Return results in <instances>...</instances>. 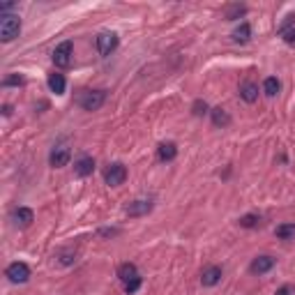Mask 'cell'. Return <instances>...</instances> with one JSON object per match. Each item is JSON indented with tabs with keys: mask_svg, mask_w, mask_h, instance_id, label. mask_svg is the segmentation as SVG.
<instances>
[{
	"mask_svg": "<svg viewBox=\"0 0 295 295\" xmlns=\"http://www.w3.org/2000/svg\"><path fill=\"white\" fill-rule=\"evenodd\" d=\"M19 33H21V19L17 14H3V21H0V40L12 42L19 37Z\"/></svg>",
	"mask_w": 295,
	"mask_h": 295,
	"instance_id": "1",
	"label": "cell"
},
{
	"mask_svg": "<svg viewBox=\"0 0 295 295\" xmlns=\"http://www.w3.org/2000/svg\"><path fill=\"white\" fill-rule=\"evenodd\" d=\"M76 102H79V106L83 108V111H99L102 104L106 102V92L104 90H83Z\"/></svg>",
	"mask_w": 295,
	"mask_h": 295,
	"instance_id": "2",
	"label": "cell"
},
{
	"mask_svg": "<svg viewBox=\"0 0 295 295\" xmlns=\"http://www.w3.org/2000/svg\"><path fill=\"white\" fill-rule=\"evenodd\" d=\"M5 274L12 284H26V281L30 279V267L26 265V263L17 261V263H10V265H7Z\"/></svg>",
	"mask_w": 295,
	"mask_h": 295,
	"instance_id": "3",
	"label": "cell"
},
{
	"mask_svg": "<svg viewBox=\"0 0 295 295\" xmlns=\"http://www.w3.org/2000/svg\"><path fill=\"white\" fill-rule=\"evenodd\" d=\"M104 180H106L108 187H120V185L127 180V169H125V164H120V162L111 164V166L106 169V173H104Z\"/></svg>",
	"mask_w": 295,
	"mask_h": 295,
	"instance_id": "4",
	"label": "cell"
},
{
	"mask_svg": "<svg viewBox=\"0 0 295 295\" xmlns=\"http://www.w3.org/2000/svg\"><path fill=\"white\" fill-rule=\"evenodd\" d=\"M115 49H118V35L115 33L97 35V51H99V56H111Z\"/></svg>",
	"mask_w": 295,
	"mask_h": 295,
	"instance_id": "5",
	"label": "cell"
},
{
	"mask_svg": "<svg viewBox=\"0 0 295 295\" xmlns=\"http://www.w3.org/2000/svg\"><path fill=\"white\" fill-rule=\"evenodd\" d=\"M72 51H74V46L72 42H63V44H58L56 46V51H53V63H56V67H69L72 65Z\"/></svg>",
	"mask_w": 295,
	"mask_h": 295,
	"instance_id": "6",
	"label": "cell"
},
{
	"mask_svg": "<svg viewBox=\"0 0 295 295\" xmlns=\"http://www.w3.org/2000/svg\"><path fill=\"white\" fill-rule=\"evenodd\" d=\"M69 157H72V150H69L67 145H58L51 150V157H49V162H51L53 169H63V166H67Z\"/></svg>",
	"mask_w": 295,
	"mask_h": 295,
	"instance_id": "7",
	"label": "cell"
},
{
	"mask_svg": "<svg viewBox=\"0 0 295 295\" xmlns=\"http://www.w3.org/2000/svg\"><path fill=\"white\" fill-rule=\"evenodd\" d=\"M272 267H274V258L265 254V256H258V258H254V261H251V265H249V270L254 274H265V272H270Z\"/></svg>",
	"mask_w": 295,
	"mask_h": 295,
	"instance_id": "8",
	"label": "cell"
},
{
	"mask_svg": "<svg viewBox=\"0 0 295 295\" xmlns=\"http://www.w3.org/2000/svg\"><path fill=\"white\" fill-rule=\"evenodd\" d=\"M35 215L30 208H17V210L12 212V221H14V226H21V228H28L33 224Z\"/></svg>",
	"mask_w": 295,
	"mask_h": 295,
	"instance_id": "9",
	"label": "cell"
},
{
	"mask_svg": "<svg viewBox=\"0 0 295 295\" xmlns=\"http://www.w3.org/2000/svg\"><path fill=\"white\" fill-rule=\"evenodd\" d=\"M153 210V201H145V199H138V201H134V203H129L127 205V215L129 217H143V215H147V212Z\"/></svg>",
	"mask_w": 295,
	"mask_h": 295,
	"instance_id": "10",
	"label": "cell"
},
{
	"mask_svg": "<svg viewBox=\"0 0 295 295\" xmlns=\"http://www.w3.org/2000/svg\"><path fill=\"white\" fill-rule=\"evenodd\" d=\"M92 171H95V159L92 157H81L76 164H74V173L79 178H88V176H92Z\"/></svg>",
	"mask_w": 295,
	"mask_h": 295,
	"instance_id": "11",
	"label": "cell"
},
{
	"mask_svg": "<svg viewBox=\"0 0 295 295\" xmlns=\"http://www.w3.org/2000/svg\"><path fill=\"white\" fill-rule=\"evenodd\" d=\"M219 279H221V267L219 265H210L201 272V284L203 286H217L219 284Z\"/></svg>",
	"mask_w": 295,
	"mask_h": 295,
	"instance_id": "12",
	"label": "cell"
},
{
	"mask_svg": "<svg viewBox=\"0 0 295 295\" xmlns=\"http://www.w3.org/2000/svg\"><path fill=\"white\" fill-rule=\"evenodd\" d=\"M176 155H178V145H176V143H171V141L159 143V147H157L159 162H171V159H176Z\"/></svg>",
	"mask_w": 295,
	"mask_h": 295,
	"instance_id": "13",
	"label": "cell"
},
{
	"mask_svg": "<svg viewBox=\"0 0 295 295\" xmlns=\"http://www.w3.org/2000/svg\"><path fill=\"white\" fill-rule=\"evenodd\" d=\"M240 97H242L247 104H254L256 99H258V85H256L254 81L242 83V88H240Z\"/></svg>",
	"mask_w": 295,
	"mask_h": 295,
	"instance_id": "14",
	"label": "cell"
},
{
	"mask_svg": "<svg viewBox=\"0 0 295 295\" xmlns=\"http://www.w3.org/2000/svg\"><path fill=\"white\" fill-rule=\"evenodd\" d=\"M251 37V26L249 23H240L238 28L233 30V42L235 44H247Z\"/></svg>",
	"mask_w": 295,
	"mask_h": 295,
	"instance_id": "15",
	"label": "cell"
},
{
	"mask_svg": "<svg viewBox=\"0 0 295 295\" xmlns=\"http://www.w3.org/2000/svg\"><path fill=\"white\" fill-rule=\"evenodd\" d=\"M210 115H212V125L215 127H228L231 125V115H228V111H224L221 106L212 108Z\"/></svg>",
	"mask_w": 295,
	"mask_h": 295,
	"instance_id": "16",
	"label": "cell"
},
{
	"mask_svg": "<svg viewBox=\"0 0 295 295\" xmlns=\"http://www.w3.org/2000/svg\"><path fill=\"white\" fill-rule=\"evenodd\" d=\"M49 88H51V92H56V95H63L65 88H67V81H65L63 74H51V76H49Z\"/></svg>",
	"mask_w": 295,
	"mask_h": 295,
	"instance_id": "17",
	"label": "cell"
},
{
	"mask_svg": "<svg viewBox=\"0 0 295 295\" xmlns=\"http://www.w3.org/2000/svg\"><path fill=\"white\" fill-rule=\"evenodd\" d=\"M118 277L122 279V281H131V279H136L138 277V272H136V265L134 263H122V265L118 267Z\"/></svg>",
	"mask_w": 295,
	"mask_h": 295,
	"instance_id": "18",
	"label": "cell"
},
{
	"mask_svg": "<svg viewBox=\"0 0 295 295\" xmlns=\"http://www.w3.org/2000/svg\"><path fill=\"white\" fill-rule=\"evenodd\" d=\"M279 90H281V83H279L277 76H267L265 83H263V92H265L267 97H274Z\"/></svg>",
	"mask_w": 295,
	"mask_h": 295,
	"instance_id": "19",
	"label": "cell"
},
{
	"mask_svg": "<svg viewBox=\"0 0 295 295\" xmlns=\"http://www.w3.org/2000/svg\"><path fill=\"white\" fill-rule=\"evenodd\" d=\"M274 235H277L279 240H293L295 238V224H281V226H277Z\"/></svg>",
	"mask_w": 295,
	"mask_h": 295,
	"instance_id": "20",
	"label": "cell"
},
{
	"mask_svg": "<svg viewBox=\"0 0 295 295\" xmlns=\"http://www.w3.org/2000/svg\"><path fill=\"white\" fill-rule=\"evenodd\" d=\"M244 12H247V7H244V5H233L231 10L226 12V19H228V21H235V19L242 17Z\"/></svg>",
	"mask_w": 295,
	"mask_h": 295,
	"instance_id": "21",
	"label": "cell"
},
{
	"mask_svg": "<svg viewBox=\"0 0 295 295\" xmlns=\"http://www.w3.org/2000/svg\"><path fill=\"white\" fill-rule=\"evenodd\" d=\"M256 224H258V215H244L240 219V226H244V228H254Z\"/></svg>",
	"mask_w": 295,
	"mask_h": 295,
	"instance_id": "22",
	"label": "cell"
},
{
	"mask_svg": "<svg viewBox=\"0 0 295 295\" xmlns=\"http://www.w3.org/2000/svg\"><path fill=\"white\" fill-rule=\"evenodd\" d=\"M293 23H295V14H288V17L281 21V26H279V33L284 35V33H288V30H293Z\"/></svg>",
	"mask_w": 295,
	"mask_h": 295,
	"instance_id": "23",
	"label": "cell"
},
{
	"mask_svg": "<svg viewBox=\"0 0 295 295\" xmlns=\"http://www.w3.org/2000/svg\"><path fill=\"white\" fill-rule=\"evenodd\" d=\"M141 288V277H136V279H131V281H127L125 284V293L127 295H131V293H136V290Z\"/></svg>",
	"mask_w": 295,
	"mask_h": 295,
	"instance_id": "24",
	"label": "cell"
},
{
	"mask_svg": "<svg viewBox=\"0 0 295 295\" xmlns=\"http://www.w3.org/2000/svg\"><path fill=\"white\" fill-rule=\"evenodd\" d=\"M3 85H23V79L19 76V74H10V76H5V81H3Z\"/></svg>",
	"mask_w": 295,
	"mask_h": 295,
	"instance_id": "25",
	"label": "cell"
},
{
	"mask_svg": "<svg viewBox=\"0 0 295 295\" xmlns=\"http://www.w3.org/2000/svg\"><path fill=\"white\" fill-rule=\"evenodd\" d=\"M205 113H208V104L196 99V102H194V115H205Z\"/></svg>",
	"mask_w": 295,
	"mask_h": 295,
	"instance_id": "26",
	"label": "cell"
},
{
	"mask_svg": "<svg viewBox=\"0 0 295 295\" xmlns=\"http://www.w3.org/2000/svg\"><path fill=\"white\" fill-rule=\"evenodd\" d=\"M284 42L286 44H290V46H295V28L288 30V33H284Z\"/></svg>",
	"mask_w": 295,
	"mask_h": 295,
	"instance_id": "27",
	"label": "cell"
},
{
	"mask_svg": "<svg viewBox=\"0 0 295 295\" xmlns=\"http://www.w3.org/2000/svg\"><path fill=\"white\" fill-rule=\"evenodd\" d=\"M274 295H293V288L290 286H281V288L274 290Z\"/></svg>",
	"mask_w": 295,
	"mask_h": 295,
	"instance_id": "28",
	"label": "cell"
}]
</instances>
